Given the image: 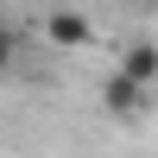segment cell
Wrapping results in <instances>:
<instances>
[{
    "mask_svg": "<svg viewBox=\"0 0 158 158\" xmlns=\"http://www.w3.org/2000/svg\"><path fill=\"white\" fill-rule=\"evenodd\" d=\"M6 70H13V32L0 25V76H6Z\"/></svg>",
    "mask_w": 158,
    "mask_h": 158,
    "instance_id": "cell-4",
    "label": "cell"
},
{
    "mask_svg": "<svg viewBox=\"0 0 158 158\" xmlns=\"http://www.w3.org/2000/svg\"><path fill=\"white\" fill-rule=\"evenodd\" d=\"M101 108H108L114 120H139V114L152 108V82H139L133 70H108V82H101Z\"/></svg>",
    "mask_w": 158,
    "mask_h": 158,
    "instance_id": "cell-1",
    "label": "cell"
},
{
    "mask_svg": "<svg viewBox=\"0 0 158 158\" xmlns=\"http://www.w3.org/2000/svg\"><path fill=\"white\" fill-rule=\"evenodd\" d=\"M120 70H133L139 82H152V76H158V44H133V51L120 57Z\"/></svg>",
    "mask_w": 158,
    "mask_h": 158,
    "instance_id": "cell-3",
    "label": "cell"
},
{
    "mask_svg": "<svg viewBox=\"0 0 158 158\" xmlns=\"http://www.w3.org/2000/svg\"><path fill=\"white\" fill-rule=\"evenodd\" d=\"M44 38H51V44H63V51H82L89 38H95V32H89V19H82V13H70V6H57V13L44 19Z\"/></svg>",
    "mask_w": 158,
    "mask_h": 158,
    "instance_id": "cell-2",
    "label": "cell"
}]
</instances>
